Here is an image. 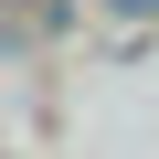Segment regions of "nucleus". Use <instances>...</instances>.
Returning a JSON list of instances; mask_svg holds the SVG:
<instances>
[{
  "label": "nucleus",
  "instance_id": "f257e3e1",
  "mask_svg": "<svg viewBox=\"0 0 159 159\" xmlns=\"http://www.w3.org/2000/svg\"><path fill=\"white\" fill-rule=\"evenodd\" d=\"M117 11H127V21H148V11H159V0H117Z\"/></svg>",
  "mask_w": 159,
  "mask_h": 159
}]
</instances>
